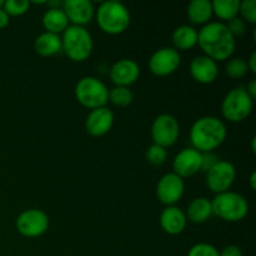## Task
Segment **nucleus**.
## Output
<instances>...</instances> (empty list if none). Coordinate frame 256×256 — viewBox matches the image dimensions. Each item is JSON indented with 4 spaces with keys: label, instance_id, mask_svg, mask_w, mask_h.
Masks as SVG:
<instances>
[{
    "label": "nucleus",
    "instance_id": "f257e3e1",
    "mask_svg": "<svg viewBox=\"0 0 256 256\" xmlns=\"http://www.w3.org/2000/svg\"><path fill=\"white\" fill-rule=\"evenodd\" d=\"M198 45L205 56L214 62H225L234 54L236 42L224 22H212L198 32Z\"/></svg>",
    "mask_w": 256,
    "mask_h": 256
},
{
    "label": "nucleus",
    "instance_id": "f03ea898",
    "mask_svg": "<svg viewBox=\"0 0 256 256\" xmlns=\"http://www.w3.org/2000/svg\"><path fill=\"white\" fill-rule=\"evenodd\" d=\"M226 125L216 116L199 118L190 129L192 148L200 152H210L226 140Z\"/></svg>",
    "mask_w": 256,
    "mask_h": 256
},
{
    "label": "nucleus",
    "instance_id": "7ed1b4c3",
    "mask_svg": "<svg viewBox=\"0 0 256 256\" xmlns=\"http://www.w3.org/2000/svg\"><path fill=\"white\" fill-rule=\"evenodd\" d=\"M94 49V40L89 30L84 26L69 25L62 32V50L72 62H82L88 60Z\"/></svg>",
    "mask_w": 256,
    "mask_h": 256
},
{
    "label": "nucleus",
    "instance_id": "20e7f679",
    "mask_svg": "<svg viewBox=\"0 0 256 256\" xmlns=\"http://www.w3.org/2000/svg\"><path fill=\"white\" fill-rule=\"evenodd\" d=\"M130 20L129 9L116 0L102 2L96 9L98 25L109 35L122 34L129 28Z\"/></svg>",
    "mask_w": 256,
    "mask_h": 256
},
{
    "label": "nucleus",
    "instance_id": "39448f33",
    "mask_svg": "<svg viewBox=\"0 0 256 256\" xmlns=\"http://www.w3.org/2000/svg\"><path fill=\"white\" fill-rule=\"evenodd\" d=\"M212 215L228 222H238L249 214V202L242 196L234 192H225L215 195L212 200Z\"/></svg>",
    "mask_w": 256,
    "mask_h": 256
},
{
    "label": "nucleus",
    "instance_id": "423d86ee",
    "mask_svg": "<svg viewBox=\"0 0 256 256\" xmlns=\"http://www.w3.org/2000/svg\"><path fill=\"white\" fill-rule=\"evenodd\" d=\"M76 100L90 110L106 106L109 102V89L100 79L95 76H84L75 86Z\"/></svg>",
    "mask_w": 256,
    "mask_h": 256
},
{
    "label": "nucleus",
    "instance_id": "0eeeda50",
    "mask_svg": "<svg viewBox=\"0 0 256 256\" xmlns=\"http://www.w3.org/2000/svg\"><path fill=\"white\" fill-rule=\"evenodd\" d=\"M254 100L249 96L245 88L238 86L230 90L222 102V114L228 122H242L252 114Z\"/></svg>",
    "mask_w": 256,
    "mask_h": 256
},
{
    "label": "nucleus",
    "instance_id": "6e6552de",
    "mask_svg": "<svg viewBox=\"0 0 256 256\" xmlns=\"http://www.w3.org/2000/svg\"><path fill=\"white\" fill-rule=\"evenodd\" d=\"M180 135V125L175 116L170 114H160L152 124V139L155 145L168 148L178 142Z\"/></svg>",
    "mask_w": 256,
    "mask_h": 256
},
{
    "label": "nucleus",
    "instance_id": "1a4fd4ad",
    "mask_svg": "<svg viewBox=\"0 0 256 256\" xmlns=\"http://www.w3.org/2000/svg\"><path fill=\"white\" fill-rule=\"evenodd\" d=\"M18 232L25 238H39L49 228V216L40 209H28L19 214L15 222Z\"/></svg>",
    "mask_w": 256,
    "mask_h": 256
},
{
    "label": "nucleus",
    "instance_id": "9d476101",
    "mask_svg": "<svg viewBox=\"0 0 256 256\" xmlns=\"http://www.w3.org/2000/svg\"><path fill=\"white\" fill-rule=\"evenodd\" d=\"M206 174V185L210 192L215 194L229 192L236 178L234 164L226 160H219Z\"/></svg>",
    "mask_w": 256,
    "mask_h": 256
},
{
    "label": "nucleus",
    "instance_id": "9b49d317",
    "mask_svg": "<svg viewBox=\"0 0 256 256\" xmlns=\"http://www.w3.org/2000/svg\"><path fill=\"white\" fill-rule=\"evenodd\" d=\"M185 192L184 179L174 172L162 175L156 185V196L165 206H174L182 200Z\"/></svg>",
    "mask_w": 256,
    "mask_h": 256
},
{
    "label": "nucleus",
    "instance_id": "f8f14e48",
    "mask_svg": "<svg viewBox=\"0 0 256 256\" xmlns=\"http://www.w3.org/2000/svg\"><path fill=\"white\" fill-rule=\"evenodd\" d=\"M182 56L174 48L165 46L158 49L149 59V69L156 76H168L174 74L180 66Z\"/></svg>",
    "mask_w": 256,
    "mask_h": 256
},
{
    "label": "nucleus",
    "instance_id": "ddd939ff",
    "mask_svg": "<svg viewBox=\"0 0 256 256\" xmlns=\"http://www.w3.org/2000/svg\"><path fill=\"white\" fill-rule=\"evenodd\" d=\"M202 152L194 148H186L180 150L172 160V172L182 179L192 178L202 172Z\"/></svg>",
    "mask_w": 256,
    "mask_h": 256
},
{
    "label": "nucleus",
    "instance_id": "4468645a",
    "mask_svg": "<svg viewBox=\"0 0 256 256\" xmlns=\"http://www.w3.org/2000/svg\"><path fill=\"white\" fill-rule=\"evenodd\" d=\"M109 76L115 86L129 88L139 79L140 66L132 59H120L110 68Z\"/></svg>",
    "mask_w": 256,
    "mask_h": 256
},
{
    "label": "nucleus",
    "instance_id": "2eb2a0df",
    "mask_svg": "<svg viewBox=\"0 0 256 256\" xmlns=\"http://www.w3.org/2000/svg\"><path fill=\"white\" fill-rule=\"evenodd\" d=\"M62 9L69 22L76 26L88 25L95 16L94 5L90 0H66L62 2Z\"/></svg>",
    "mask_w": 256,
    "mask_h": 256
},
{
    "label": "nucleus",
    "instance_id": "dca6fc26",
    "mask_svg": "<svg viewBox=\"0 0 256 256\" xmlns=\"http://www.w3.org/2000/svg\"><path fill=\"white\" fill-rule=\"evenodd\" d=\"M114 125V112L108 106L92 110L85 120V129L92 136L100 138L112 130Z\"/></svg>",
    "mask_w": 256,
    "mask_h": 256
},
{
    "label": "nucleus",
    "instance_id": "f3484780",
    "mask_svg": "<svg viewBox=\"0 0 256 256\" xmlns=\"http://www.w3.org/2000/svg\"><path fill=\"white\" fill-rule=\"evenodd\" d=\"M190 75L192 79L200 84H212L219 75V66L216 62L205 55H198L190 62Z\"/></svg>",
    "mask_w": 256,
    "mask_h": 256
},
{
    "label": "nucleus",
    "instance_id": "a211bd4d",
    "mask_svg": "<svg viewBox=\"0 0 256 256\" xmlns=\"http://www.w3.org/2000/svg\"><path fill=\"white\" fill-rule=\"evenodd\" d=\"M186 215L184 210L174 206H166L160 214V226L166 234L179 235L186 228Z\"/></svg>",
    "mask_w": 256,
    "mask_h": 256
},
{
    "label": "nucleus",
    "instance_id": "6ab92c4d",
    "mask_svg": "<svg viewBox=\"0 0 256 256\" xmlns=\"http://www.w3.org/2000/svg\"><path fill=\"white\" fill-rule=\"evenodd\" d=\"M185 215H186V220H189L192 224H204L212 216V200L202 196L195 198L188 206Z\"/></svg>",
    "mask_w": 256,
    "mask_h": 256
},
{
    "label": "nucleus",
    "instance_id": "aec40b11",
    "mask_svg": "<svg viewBox=\"0 0 256 256\" xmlns=\"http://www.w3.org/2000/svg\"><path fill=\"white\" fill-rule=\"evenodd\" d=\"M172 42L175 50H190L198 45V30L192 25H180L172 32Z\"/></svg>",
    "mask_w": 256,
    "mask_h": 256
},
{
    "label": "nucleus",
    "instance_id": "412c9836",
    "mask_svg": "<svg viewBox=\"0 0 256 256\" xmlns=\"http://www.w3.org/2000/svg\"><path fill=\"white\" fill-rule=\"evenodd\" d=\"M42 22V26L48 32L58 35L62 34L65 29L69 26V20L62 8H50L44 12Z\"/></svg>",
    "mask_w": 256,
    "mask_h": 256
},
{
    "label": "nucleus",
    "instance_id": "4be33fe9",
    "mask_svg": "<svg viewBox=\"0 0 256 256\" xmlns=\"http://www.w3.org/2000/svg\"><path fill=\"white\" fill-rule=\"evenodd\" d=\"M34 50L40 56H52L62 52V36L44 32L34 42Z\"/></svg>",
    "mask_w": 256,
    "mask_h": 256
},
{
    "label": "nucleus",
    "instance_id": "5701e85b",
    "mask_svg": "<svg viewBox=\"0 0 256 256\" xmlns=\"http://www.w3.org/2000/svg\"><path fill=\"white\" fill-rule=\"evenodd\" d=\"M188 18L194 25H205L212 16V6L210 0H192L188 5Z\"/></svg>",
    "mask_w": 256,
    "mask_h": 256
},
{
    "label": "nucleus",
    "instance_id": "b1692460",
    "mask_svg": "<svg viewBox=\"0 0 256 256\" xmlns=\"http://www.w3.org/2000/svg\"><path fill=\"white\" fill-rule=\"evenodd\" d=\"M239 0H214L212 2V15H216L220 20L229 22L239 14Z\"/></svg>",
    "mask_w": 256,
    "mask_h": 256
},
{
    "label": "nucleus",
    "instance_id": "393cba45",
    "mask_svg": "<svg viewBox=\"0 0 256 256\" xmlns=\"http://www.w3.org/2000/svg\"><path fill=\"white\" fill-rule=\"evenodd\" d=\"M134 100V95L129 88L114 86L109 90V102L119 108H126Z\"/></svg>",
    "mask_w": 256,
    "mask_h": 256
},
{
    "label": "nucleus",
    "instance_id": "a878e982",
    "mask_svg": "<svg viewBox=\"0 0 256 256\" xmlns=\"http://www.w3.org/2000/svg\"><path fill=\"white\" fill-rule=\"evenodd\" d=\"M225 72L232 79H242L249 72L246 60L242 58H230L225 65Z\"/></svg>",
    "mask_w": 256,
    "mask_h": 256
},
{
    "label": "nucleus",
    "instance_id": "bb28decb",
    "mask_svg": "<svg viewBox=\"0 0 256 256\" xmlns=\"http://www.w3.org/2000/svg\"><path fill=\"white\" fill-rule=\"evenodd\" d=\"M32 2L29 0H6L4 2L2 9L9 16H22L30 9Z\"/></svg>",
    "mask_w": 256,
    "mask_h": 256
},
{
    "label": "nucleus",
    "instance_id": "cd10ccee",
    "mask_svg": "<svg viewBox=\"0 0 256 256\" xmlns=\"http://www.w3.org/2000/svg\"><path fill=\"white\" fill-rule=\"evenodd\" d=\"M146 160L149 164L154 165V166H160L165 162L168 158V152L165 148L159 146V145L152 144V146H149V149L146 150Z\"/></svg>",
    "mask_w": 256,
    "mask_h": 256
},
{
    "label": "nucleus",
    "instance_id": "c85d7f7f",
    "mask_svg": "<svg viewBox=\"0 0 256 256\" xmlns=\"http://www.w3.org/2000/svg\"><path fill=\"white\" fill-rule=\"evenodd\" d=\"M242 19L249 24H256V0H242L239 4Z\"/></svg>",
    "mask_w": 256,
    "mask_h": 256
},
{
    "label": "nucleus",
    "instance_id": "c756f323",
    "mask_svg": "<svg viewBox=\"0 0 256 256\" xmlns=\"http://www.w3.org/2000/svg\"><path fill=\"white\" fill-rule=\"evenodd\" d=\"M188 256H220L216 248L206 242H198L188 252Z\"/></svg>",
    "mask_w": 256,
    "mask_h": 256
},
{
    "label": "nucleus",
    "instance_id": "7c9ffc66",
    "mask_svg": "<svg viewBox=\"0 0 256 256\" xmlns=\"http://www.w3.org/2000/svg\"><path fill=\"white\" fill-rule=\"evenodd\" d=\"M225 25H226L228 30H229L230 34H232L234 38L242 36V35L245 32V28H246V22L239 16L229 20Z\"/></svg>",
    "mask_w": 256,
    "mask_h": 256
},
{
    "label": "nucleus",
    "instance_id": "2f4dec72",
    "mask_svg": "<svg viewBox=\"0 0 256 256\" xmlns=\"http://www.w3.org/2000/svg\"><path fill=\"white\" fill-rule=\"evenodd\" d=\"M219 162V158L218 155H215L214 152H202V172H206L214 166L216 162Z\"/></svg>",
    "mask_w": 256,
    "mask_h": 256
},
{
    "label": "nucleus",
    "instance_id": "473e14b6",
    "mask_svg": "<svg viewBox=\"0 0 256 256\" xmlns=\"http://www.w3.org/2000/svg\"><path fill=\"white\" fill-rule=\"evenodd\" d=\"M220 256H242V252L238 245H229L224 248L222 252H219Z\"/></svg>",
    "mask_w": 256,
    "mask_h": 256
},
{
    "label": "nucleus",
    "instance_id": "72a5a7b5",
    "mask_svg": "<svg viewBox=\"0 0 256 256\" xmlns=\"http://www.w3.org/2000/svg\"><path fill=\"white\" fill-rule=\"evenodd\" d=\"M10 22V16L6 14V12H5L4 9H0V29H4V28H6L8 25H9Z\"/></svg>",
    "mask_w": 256,
    "mask_h": 256
},
{
    "label": "nucleus",
    "instance_id": "f704fd0d",
    "mask_svg": "<svg viewBox=\"0 0 256 256\" xmlns=\"http://www.w3.org/2000/svg\"><path fill=\"white\" fill-rule=\"evenodd\" d=\"M248 64V69H249V72H252V74H255L256 72V52H252V55H250L249 60L246 62Z\"/></svg>",
    "mask_w": 256,
    "mask_h": 256
},
{
    "label": "nucleus",
    "instance_id": "c9c22d12",
    "mask_svg": "<svg viewBox=\"0 0 256 256\" xmlns=\"http://www.w3.org/2000/svg\"><path fill=\"white\" fill-rule=\"evenodd\" d=\"M245 90H246V92L249 94V96L254 100L256 98V80H252V82L248 84V86L245 88Z\"/></svg>",
    "mask_w": 256,
    "mask_h": 256
},
{
    "label": "nucleus",
    "instance_id": "e433bc0d",
    "mask_svg": "<svg viewBox=\"0 0 256 256\" xmlns=\"http://www.w3.org/2000/svg\"><path fill=\"white\" fill-rule=\"evenodd\" d=\"M249 184H250V188H252V190L256 189V172H252V175H250Z\"/></svg>",
    "mask_w": 256,
    "mask_h": 256
},
{
    "label": "nucleus",
    "instance_id": "4c0bfd02",
    "mask_svg": "<svg viewBox=\"0 0 256 256\" xmlns=\"http://www.w3.org/2000/svg\"><path fill=\"white\" fill-rule=\"evenodd\" d=\"M255 142H256V138L254 136V138H252V154H255V152H256Z\"/></svg>",
    "mask_w": 256,
    "mask_h": 256
},
{
    "label": "nucleus",
    "instance_id": "58836bf2",
    "mask_svg": "<svg viewBox=\"0 0 256 256\" xmlns=\"http://www.w3.org/2000/svg\"><path fill=\"white\" fill-rule=\"evenodd\" d=\"M2 5H4V2H2V0H0V9L2 8Z\"/></svg>",
    "mask_w": 256,
    "mask_h": 256
}]
</instances>
